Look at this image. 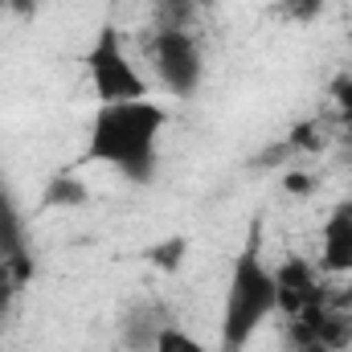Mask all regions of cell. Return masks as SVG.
<instances>
[{"instance_id":"obj_22","label":"cell","mask_w":352,"mask_h":352,"mask_svg":"<svg viewBox=\"0 0 352 352\" xmlns=\"http://www.w3.org/2000/svg\"><path fill=\"white\" fill-rule=\"evenodd\" d=\"M0 16H4V4H0Z\"/></svg>"},{"instance_id":"obj_13","label":"cell","mask_w":352,"mask_h":352,"mask_svg":"<svg viewBox=\"0 0 352 352\" xmlns=\"http://www.w3.org/2000/svg\"><path fill=\"white\" fill-rule=\"evenodd\" d=\"M287 144H291L295 152H320V148H324L320 123H316V119H307V123H295V131L287 135Z\"/></svg>"},{"instance_id":"obj_17","label":"cell","mask_w":352,"mask_h":352,"mask_svg":"<svg viewBox=\"0 0 352 352\" xmlns=\"http://www.w3.org/2000/svg\"><path fill=\"white\" fill-rule=\"evenodd\" d=\"M324 295H328V303H332V307L352 311V278H349V283H340L336 291H332V287H324Z\"/></svg>"},{"instance_id":"obj_12","label":"cell","mask_w":352,"mask_h":352,"mask_svg":"<svg viewBox=\"0 0 352 352\" xmlns=\"http://www.w3.org/2000/svg\"><path fill=\"white\" fill-rule=\"evenodd\" d=\"M152 352H209L197 336H188L180 324H168L160 336H156V344H152Z\"/></svg>"},{"instance_id":"obj_8","label":"cell","mask_w":352,"mask_h":352,"mask_svg":"<svg viewBox=\"0 0 352 352\" xmlns=\"http://www.w3.org/2000/svg\"><path fill=\"white\" fill-rule=\"evenodd\" d=\"M320 266L328 274H352V221L336 209L328 221H324V254H320Z\"/></svg>"},{"instance_id":"obj_9","label":"cell","mask_w":352,"mask_h":352,"mask_svg":"<svg viewBox=\"0 0 352 352\" xmlns=\"http://www.w3.org/2000/svg\"><path fill=\"white\" fill-rule=\"evenodd\" d=\"M87 201H90L87 184L70 173L50 176V184H45V192H41V205H45V209H78V205H87Z\"/></svg>"},{"instance_id":"obj_7","label":"cell","mask_w":352,"mask_h":352,"mask_svg":"<svg viewBox=\"0 0 352 352\" xmlns=\"http://www.w3.org/2000/svg\"><path fill=\"white\" fill-rule=\"evenodd\" d=\"M173 320L164 316V307L160 303H152V299H140V303H131L127 307V316H123V349L127 352H152L156 344V336L168 328Z\"/></svg>"},{"instance_id":"obj_21","label":"cell","mask_w":352,"mask_h":352,"mask_svg":"<svg viewBox=\"0 0 352 352\" xmlns=\"http://www.w3.org/2000/svg\"><path fill=\"white\" fill-rule=\"evenodd\" d=\"M340 213H344V217H349V221H352V197H349V201H344V205H340Z\"/></svg>"},{"instance_id":"obj_4","label":"cell","mask_w":352,"mask_h":352,"mask_svg":"<svg viewBox=\"0 0 352 352\" xmlns=\"http://www.w3.org/2000/svg\"><path fill=\"white\" fill-rule=\"evenodd\" d=\"M148 54H152V66H156L160 82L168 87V94H176V98H192V94L201 90L205 58H201V45L188 37L184 25H164V29L152 37Z\"/></svg>"},{"instance_id":"obj_18","label":"cell","mask_w":352,"mask_h":352,"mask_svg":"<svg viewBox=\"0 0 352 352\" xmlns=\"http://www.w3.org/2000/svg\"><path fill=\"white\" fill-rule=\"evenodd\" d=\"M291 152H295V148H291V144H287V140H283V144H278V148H274V144H270V148H266L263 156H258V160H254V164H258V168H270V164H278V160H287V156H291Z\"/></svg>"},{"instance_id":"obj_20","label":"cell","mask_w":352,"mask_h":352,"mask_svg":"<svg viewBox=\"0 0 352 352\" xmlns=\"http://www.w3.org/2000/svg\"><path fill=\"white\" fill-rule=\"evenodd\" d=\"M344 119V135H349V148H352V115H340Z\"/></svg>"},{"instance_id":"obj_5","label":"cell","mask_w":352,"mask_h":352,"mask_svg":"<svg viewBox=\"0 0 352 352\" xmlns=\"http://www.w3.org/2000/svg\"><path fill=\"white\" fill-rule=\"evenodd\" d=\"M0 258L12 270V278L25 287L33 278V250H29V234L16 209V197L8 188H0Z\"/></svg>"},{"instance_id":"obj_15","label":"cell","mask_w":352,"mask_h":352,"mask_svg":"<svg viewBox=\"0 0 352 352\" xmlns=\"http://www.w3.org/2000/svg\"><path fill=\"white\" fill-rule=\"evenodd\" d=\"M16 287H21V283L12 278V270L4 266V258H0V320L12 311V295H16Z\"/></svg>"},{"instance_id":"obj_3","label":"cell","mask_w":352,"mask_h":352,"mask_svg":"<svg viewBox=\"0 0 352 352\" xmlns=\"http://www.w3.org/2000/svg\"><path fill=\"white\" fill-rule=\"evenodd\" d=\"M90 74V87L98 107H111V102H135V98H148V78L135 70V62L127 58L123 50V37L115 25H102L98 37L90 41L87 58H82Z\"/></svg>"},{"instance_id":"obj_10","label":"cell","mask_w":352,"mask_h":352,"mask_svg":"<svg viewBox=\"0 0 352 352\" xmlns=\"http://www.w3.org/2000/svg\"><path fill=\"white\" fill-rule=\"evenodd\" d=\"M324 4L328 0H274L270 4V16L291 21V25H311V21L324 16Z\"/></svg>"},{"instance_id":"obj_19","label":"cell","mask_w":352,"mask_h":352,"mask_svg":"<svg viewBox=\"0 0 352 352\" xmlns=\"http://www.w3.org/2000/svg\"><path fill=\"white\" fill-rule=\"evenodd\" d=\"M164 4H176V8H188V4H213V0H164Z\"/></svg>"},{"instance_id":"obj_23","label":"cell","mask_w":352,"mask_h":352,"mask_svg":"<svg viewBox=\"0 0 352 352\" xmlns=\"http://www.w3.org/2000/svg\"><path fill=\"white\" fill-rule=\"evenodd\" d=\"M0 188H4V184H0Z\"/></svg>"},{"instance_id":"obj_16","label":"cell","mask_w":352,"mask_h":352,"mask_svg":"<svg viewBox=\"0 0 352 352\" xmlns=\"http://www.w3.org/2000/svg\"><path fill=\"white\" fill-rule=\"evenodd\" d=\"M332 98H336L340 115H352V74H340V78H332Z\"/></svg>"},{"instance_id":"obj_1","label":"cell","mask_w":352,"mask_h":352,"mask_svg":"<svg viewBox=\"0 0 352 352\" xmlns=\"http://www.w3.org/2000/svg\"><path fill=\"white\" fill-rule=\"evenodd\" d=\"M164 127H168V111L156 107L152 98L98 107L94 119H90L87 160L111 164L127 180L148 184L156 176V148H160Z\"/></svg>"},{"instance_id":"obj_6","label":"cell","mask_w":352,"mask_h":352,"mask_svg":"<svg viewBox=\"0 0 352 352\" xmlns=\"http://www.w3.org/2000/svg\"><path fill=\"white\" fill-rule=\"evenodd\" d=\"M274 287H278V311L287 320L299 316L311 299L324 295V283H320L316 266L307 263V258H283V263L274 266Z\"/></svg>"},{"instance_id":"obj_2","label":"cell","mask_w":352,"mask_h":352,"mask_svg":"<svg viewBox=\"0 0 352 352\" xmlns=\"http://www.w3.org/2000/svg\"><path fill=\"white\" fill-rule=\"evenodd\" d=\"M274 311H278V287H274V270L263 263V238L254 226L246 250L234 258L230 270L226 307H221V352H246L254 332Z\"/></svg>"},{"instance_id":"obj_11","label":"cell","mask_w":352,"mask_h":352,"mask_svg":"<svg viewBox=\"0 0 352 352\" xmlns=\"http://www.w3.org/2000/svg\"><path fill=\"white\" fill-rule=\"evenodd\" d=\"M184 254H188V238H164V242H156L152 250H148V263L156 266V270H164V274H176L180 263H184Z\"/></svg>"},{"instance_id":"obj_14","label":"cell","mask_w":352,"mask_h":352,"mask_svg":"<svg viewBox=\"0 0 352 352\" xmlns=\"http://www.w3.org/2000/svg\"><path fill=\"white\" fill-rule=\"evenodd\" d=\"M283 188H287L291 197H307V192L320 188V180L307 176V173H299V168H291V173H283Z\"/></svg>"}]
</instances>
